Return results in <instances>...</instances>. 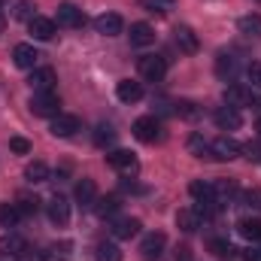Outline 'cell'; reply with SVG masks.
Instances as JSON below:
<instances>
[{"label": "cell", "mask_w": 261, "mask_h": 261, "mask_svg": "<svg viewBox=\"0 0 261 261\" xmlns=\"http://www.w3.org/2000/svg\"><path fill=\"white\" fill-rule=\"evenodd\" d=\"M15 206L21 210V216H37V210H40V200H37V197L21 195V197H18V203H15Z\"/></svg>", "instance_id": "cell-38"}, {"label": "cell", "mask_w": 261, "mask_h": 261, "mask_svg": "<svg viewBox=\"0 0 261 261\" xmlns=\"http://www.w3.org/2000/svg\"><path fill=\"white\" fill-rule=\"evenodd\" d=\"M164 246H167V237H164L161 231H152V234L143 237V243H140V255H143L146 261H158L161 258V252H164Z\"/></svg>", "instance_id": "cell-5"}, {"label": "cell", "mask_w": 261, "mask_h": 261, "mask_svg": "<svg viewBox=\"0 0 261 261\" xmlns=\"http://www.w3.org/2000/svg\"><path fill=\"white\" fill-rule=\"evenodd\" d=\"M240 155H243L246 161H255V164H258L261 161V143H243V146H240Z\"/></svg>", "instance_id": "cell-39"}, {"label": "cell", "mask_w": 261, "mask_h": 261, "mask_svg": "<svg viewBox=\"0 0 261 261\" xmlns=\"http://www.w3.org/2000/svg\"><path fill=\"white\" fill-rule=\"evenodd\" d=\"M12 61H15V67H21V70H34L37 61H40V52L31 43H18L12 49Z\"/></svg>", "instance_id": "cell-12"}, {"label": "cell", "mask_w": 261, "mask_h": 261, "mask_svg": "<svg viewBox=\"0 0 261 261\" xmlns=\"http://www.w3.org/2000/svg\"><path fill=\"white\" fill-rule=\"evenodd\" d=\"M140 6H143L146 12H158V15H167V12L176 6V0H140Z\"/></svg>", "instance_id": "cell-34"}, {"label": "cell", "mask_w": 261, "mask_h": 261, "mask_svg": "<svg viewBox=\"0 0 261 261\" xmlns=\"http://www.w3.org/2000/svg\"><path fill=\"white\" fill-rule=\"evenodd\" d=\"M34 9H37V6H34V0H18V3H15V9H12V15H15L18 21H31V18L37 15Z\"/></svg>", "instance_id": "cell-35"}, {"label": "cell", "mask_w": 261, "mask_h": 261, "mask_svg": "<svg viewBox=\"0 0 261 261\" xmlns=\"http://www.w3.org/2000/svg\"><path fill=\"white\" fill-rule=\"evenodd\" d=\"M18 219H21V210H18L15 203H3V206H0V225H3V228H15Z\"/></svg>", "instance_id": "cell-31"}, {"label": "cell", "mask_w": 261, "mask_h": 261, "mask_svg": "<svg viewBox=\"0 0 261 261\" xmlns=\"http://www.w3.org/2000/svg\"><path fill=\"white\" fill-rule=\"evenodd\" d=\"M173 43H176V49H179L182 55H197V49H200V40H197V34L189 24H179V28L173 31Z\"/></svg>", "instance_id": "cell-6"}, {"label": "cell", "mask_w": 261, "mask_h": 261, "mask_svg": "<svg viewBox=\"0 0 261 261\" xmlns=\"http://www.w3.org/2000/svg\"><path fill=\"white\" fill-rule=\"evenodd\" d=\"M55 70L52 67H34L31 70V79H28V85L34 88V91H55Z\"/></svg>", "instance_id": "cell-9"}, {"label": "cell", "mask_w": 261, "mask_h": 261, "mask_svg": "<svg viewBox=\"0 0 261 261\" xmlns=\"http://www.w3.org/2000/svg\"><path fill=\"white\" fill-rule=\"evenodd\" d=\"M70 249H73V243H67V240L52 243V246H46V249L40 252V261H67L70 258Z\"/></svg>", "instance_id": "cell-25"}, {"label": "cell", "mask_w": 261, "mask_h": 261, "mask_svg": "<svg viewBox=\"0 0 261 261\" xmlns=\"http://www.w3.org/2000/svg\"><path fill=\"white\" fill-rule=\"evenodd\" d=\"M213 122H216L222 130H237L240 125H243L240 110H234V107H219V110L213 113Z\"/></svg>", "instance_id": "cell-13"}, {"label": "cell", "mask_w": 261, "mask_h": 261, "mask_svg": "<svg viewBox=\"0 0 261 261\" xmlns=\"http://www.w3.org/2000/svg\"><path fill=\"white\" fill-rule=\"evenodd\" d=\"M176 116H182V119H197L195 103H189V100H179V103H176Z\"/></svg>", "instance_id": "cell-42"}, {"label": "cell", "mask_w": 261, "mask_h": 261, "mask_svg": "<svg viewBox=\"0 0 261 261\" xmlns=\"http://www.w3.org/2000/svg\"><path fill=\"white\" fill-rule=\"evenodd\" d=\"M9 149H12L15 155H28V152H31V143H28L24 137H12V140H9Z\"/></svg>", "instance_id": "cell-41"}, {"label": "cell", "mask_w": 261, "mask_h": 261, "mask_svg": "<svg viewBox=\"0 0 261 261\" xmlns=\"http://www.w3.org/2000/svg\"><path fill=\"white\" fill-rule=\"evenodd\" d=\"M240 234L252 243H261V219H240Z\"/></svg>", "instance_id": "cell-28"}, {"label": "cell", "mask_w": 261, "mask_h": 261, "mask_svg": "<svg viewBox=\"0 0 261 261\" xmlns=\"http://www.w3.org/2000/svg\"><path fill=\"white\" fill-rule=\"evenodd\" d=\"M237 70H240V64H237V58H234L231 52H222V55L216 58V76H219V79L231 82V79L237 76Z\"/></svg>", "instance_id": "cell-20"}, {"label": "cell", "mask_w": 261, "mask_h": 261, "mask_svg": "<svg viewBox=\"0 0 261 261\" xmlns=\"http://www.w3.org/2000/svg\"><path fill=\"white\" fill-rule=\"evenodd\" d=\"M246 261H261V252L258 249H249V252H246Z\"/></svg>", "instance_id": "cell-44"}, {"label": "cell", "mask_w": 261, "mask_h": 261, "mask_svg": "<svg viewBox=\"0 0 261 261\" xmlns=\"http://www.w3.org/2000/svg\"><path fill=\"white\" fill-rule=\"evenodd\" d=\"M210 155L219 158V161H231V158L240 155V143L231 140V137H216V140L210 143Z\"/></svg>", "instance_id": "cell-7"}, {"label": "cell", "mask_w": 261, "mask_h": 261, "mask_svg": "<svg viewBox=\"0 0 261 261\" xmlns=\"http://www.w3.org/2000/svg\"><path fill=\"white\" fill-rule=\"evenodd\" d=\"M189 152H192L195 158H213V155H210V143H206L200 134H192V137H189Z\"/></svg>", "instance_id": "cell-33"}, {"label": "cell", "mask_w": 261, "mask_h": 261, "mask_svg": "<svg viewBox=\"0 0 261 261\" xmlns=\"http://www.w3.org/2000/svg\"><path fill=\"white\" fill-rule=\"evenodd\" d=\"M200 222H203V216H200V210L197 206H186V210H179L176 213V228L179 231H197L200 228Z\"/></svg>", "instance_id": "cell-17"}, {"label": "cell", "mask_w": 261, "mask_h": 261, "mask_svg": "<svg viewBox=\"0 0 261 261\" xmlns=\"http://www.w3.org/2000/svg\"><path fill=\"white\" fill-rule=\"evenodd\" d=\"M130 46H152L155 43V28L152 24H146V21H137V24H130Z\"/></svg>", "instance_id": "cell-19"}, {"label": "cell", "mask_w": 261, "mask_h": 261, "mask_svg": "<svg viewBox=\"0 0 261 261\" xmlns=\"http://www.w3.org/2000/svg\"><path fill=\"white\" fill-rule=\"evenodd\" d=\"M210 189H213V203H228L237 195V182L234 179H216V182H210Z\"/></svg>", "instance_id": "cell-24"}, {"label": "cell", "mask_w": 261, "mask_h": 261, "mask_svg": "<svg viewBox=\"0 0 261 261\" xmlns=\"http://www.w3.org/2000/svg\"><path fill=\"white\" fill-rule=\"evenodd\" d=\"M225 103L240 110V107H252V88L246 85H228L225 88Z\"/></svg>", "instance_id": "cell-14"}, {"label": "cell", "mask_w": 261, "mask_h": 261, "mask_svg": "<svg viewBox=\"0 0 261 261\" xmlns=\"http://www.w3.org/2000/svg\"><path fill=\"white\" fill-rule=\"evenodd\" d=\"M116 140V130H113V125H97V130H94V143L103 149V146H110Z\"/></svg>", "instance_id": "cell-36"}, {"label": "cell", "mask_w": 261, "mask_h": 261, "mask_svg": "<svg viewBox=\"0 0 261 261\" xmlns=\"http://www.w3.org/2000/svg\"><path fill=\"white\" fill-rule=\"evenodd\" d=\"M122 28H125V21H122V15H119V12H103V15H97V18H94V31H97V34H103V37H119V34H122Z\"/></svg>", "instance_id": "cell-8"}, {"label": "cell", "mask_w": 261, "mask_h": 261, "mask_svg": "<svg viewBox=\"0 0 261 261\" xmlns=\"http://www.w3.org/2000/svg\"><path fill=\"white\" fill-rule=\"evenodd\" d=\"M258 130H261V119H258Z\"/></svg>", "instance_id": "cell-46"}, {"label": "cell", "mask_w": 261, "mask_h": 261, "mask_svg": "<svg viewBox=\"0 0 261 261\" xmlns=\"http://www.w3.org/2000/svg\"><path fill=\"white\" fill-rule=\"evenodd\" d=\"M134 137L140 140V143H158L164 134H161V122L155 119V116H140L137 122H134Z\"/></svg>", "instance_id": "cell-4"}, {"label": "cell", "mask_w": 261, "mask_h": 261, "mask_svg": "<svg viewBox=\"0 0 261 261\" xmlns=\"http://www.w3.org/2000/svg\"><path fill=\"white\" fill-rule=\"evenodd\" d=\"M3 28H6V21H3V15H0V31H3Z\"/></svg>", "instance_id": "cell-45"}, {"label": "cell", "mask_w": 261, "mask_h": 261, "mask_svg": "<svg viewBox=\"0 0 261 261\" xmlns=\"http://www.w3.org/2000/svg\"><path fill=\"white\" fill-rule=\"evenodd\" d=\"M94 213L100 216V219H113L116 213H119V197H100V200H94Z\"/></svg>", "instance_id": "cell-26"}, {"label": "cell", "mask_w": 261, "mask_h": 261, "mask_svg": "<svg viewBox=\"0 0 261 261\" xmlns=\"http://www.w3.org/2000/svg\"><path fill=\"white\" fill-rule=\"evenodd\" d=\"M94 258H97V261H122V249H119L116 243L100 240V243H97V249H94Z\"/></svg>", "instance_id": "cell-29"}, {"label": "cell", "mask_w": 261, "mask_h": 261, "mask_svg": "<svg viewBox=\"0 0 261 261\" xmlns=\"http://www.w3.org/2000/svg\"><path fill=\"white\" fill-rule=\"evenodd\" d=\"M73 197H76L79 206H94V200H97V186H94V179H79Z\"/></svg>", "instance_id": "cell-22"}, {"label": "cell", "mask_w": 261, "mask_h": 261, "mask_svg": "<svg viewBox=\"0 0 261 261\" xmlns=\"http://www.w3.org/2000/svg\"><path fill=\"white\" fill-rule=\"evenodd\" d=\"M46 210H49V219H52V225L64 228L67 222H70V200H67L64 195H55L49 203H46Z\"/></svg>", "instance_id": "cell-10"}, {"label": "cell", "mask_w": 261, "mask_h": 261, "mask_svg": "<svg viewBox=\"0 0 261 261\" xmlns=\"http://www.w3.org/2000/svg\"><path fill=\"white\" fill-rule=\"evenodd\" d=\"M243 200H246V206H252V210L261 213V189H249V192L243 195Z\"/></svg>", "instance_id": "cell-43"}, {"label": "cell", "mask_w": 261, "mask_h": 261, "mask_svg": "<svg viewBox=\"0 0 261 261\" xmlns=\"http://www.w3.org/2000/svg\"><path fill=\"white\" fill-rule=\"evenodd\" d=\"M55 21L61 24V28H82L85 24V15H82V9H76L73 3H61L58 6V12H55Z\"/></svg>", "instance_id": "cell-11"}, {"label": "cell", "mask_w": 261, "mask_h": 261, "mask_svg": "<svg viewBox=\"0 0 261 261\" xmlns=\"http://www.w3.org/2000/svg\"><path fill=\"white\" fill-rule=\"evenodd\" d=\"M28 31H31V37L34 40H52L55 37V21L52 18H43V15H34L31 21H28Z\"/></svg>", "instance_id": "cell-16"}, {"label": "cell", "mask_w": 261, "mask_h": 261, "mask_svg": "<svg viewBox=\"0 0 261 261\" xmlns=\"http://www.w3.org/2000/svg\"><path fill=\"white\" fill-rule=\"evenodd\" d=\"M206 249L213 252V255H219V258H225V255H231L234 249H231V243L228 240H222V237H213L210 243H206Z\"/></svg>", "instance_id": "cell-37"}, {"label": "cell", "mask_w": 261, "mask_h": 261, "mask_svg": "<svg viewBox=\"0 0 261 261\" xmlns=\"http://www.w3.org/2000/svg\"><path fill=\"white\" fill-rule=\"evenodd\" d=\"M189 192L195 197L197 203H213V189H210V182H203V179H195L192 186H189Z\"/></svg>", "instance_id": "cell-32"}, {"label": "cell", "mask_w": 261, "mask_h": 261, "mask_svg": "<svg viewBox=\"0 0 261 261\" xmlns=\"http://www.w3.org/2000/svg\"><path fill=\"white\" fill-rule=\"evenodd\" d=\"M237 28H240V34L261 40V15H243V18L237 21Z\"/></svg>", "instance_id": "cell-27"}, {"label": "cell", "mask_w": 261, "mask_h": 261, "mask_svg": "<svg viewBox=\"0 0 261 261\" xmlns=\"http://www.w3.org/2000/svg\"><path fill=\"white\" fill-rule=\"evenodd\" d=\"M116 97H119L122 103H137V100L143 97V85L134 82V79H122V82L116 85Z\"/></svg>", "instance_id": "cell-21"}, {"label": "cell", "mask_w": 261, "mask_h": 261, "mask_svg": "<svg viewBox=\"0 0 261 261\" xmlns=\"http://www.w3.org/2000/svg\"><path fill=\"white\" fill-rule=\"evenodd\" d=\"M28 107H31V113L40 116V119H55V116H61V97H58L55 91H34L31 100H28Z\"/></svg>", "instance_id": "cell-1"}, {"label": "cell", "mask_w": 261, "mask_h": 261, "mask_svg": "<svg viewBox=\"0 0 261 261\" xmlns=\"http://www.w3.org/2000/svg\"><path fill=\"white\" fill-rule=\"evenodd\" d=\"M137 70H140V76H143L146 82H161L164 73H167V61H164L161 55H143V58L137 61Z\"/></svg>", "instance_id": "cell-3"}, {"label": "cell", "mask_w": 261, "mask_h": 261, "mask_svg": "<svg viewBox=\"0 0 261 261\" xmlns=\"http://www.w3.org/2000/svg\"><path fill=\"white\" fill-rule=\"evenodd\" d=\"M140 219H130V216H125V219H116L113 222V237H119V240H130V237H137L140 234Z\"/></svg>", "instance_id": "cell-23"}, {"label": "cell", "mask_w": 261, "mask_h": 261, "mask_svg": "<svg viewBox=\"0 0 261 261\" xmlns=\"http://www.w3.org/2000/svg\"><path fill=\"white\" fill-rule=\"evenodd\" d=\"M0 6H3V0H0Z\"/></svg>", "instance_id": "cell-47"}, {"label": "cell", "mask_w": 261, "mask_h": 261, "mask_svg": "<svg viewBox=\"0 0 261 261\" xmlns=\"http://www.w3.org/2000/svg\"><path fill=\"white\" fill-rule=\"evenodd\" d=\"M24 179H28V182H46V179H49V167H46L43 161H31V164L24 167Z\"/></svg>", "instance_id": "cell-30"}, {"label": "cell", "mask_w": 261, "mask_h": 261, "mask_svg": "<svg viewBox=\"0 0 261 261\" xmlns=\"http://www.w3.org/2000/svg\"><path fill=\"white\" fill-rule=\"evenodd\" d=\"M79 128H82V125H79V119H76V116H67V113L55 116V119H52V125H49L52 137H73Z\"/></svg>", "instance_id": "cell-15"}, {"label": "cell", "mask_w": 261, "mask_h": 261, "mask_svg": "<svg viewBox=\"0 0 261 261\" xmlns=\"http://www.w3.org/2000/svg\"><path fill=\"white\" fill-rule=\"evenodd\" d=\"M107 164H110L116 173H122V176H137V170H140L137 155L128 152V149H116V152H110V155H107Z\"/></svg>", "instance_id": "cell-2"}, {"label": "cell", "mask_w": 261, "mask_h": 261, "mask_svg": "<svg viewBox=\"0 0 261 261\" xmlns=\"http://www.w3.org/2000/svg\"><path fill=\"white\" fill-rule=\"evenodd\" d=\"M28 252V240L18 237V234H3L0 237V255H24Z\"/></svg>", "instance_id": "cell-18"}, {"label": "cell", "mask_w": 261, "mask_h": 261, "mask_svg": "<svg viewBox=\"0 0 261 261\" xmlns=\"http://www.w3.org/2000/svg\"><path fill=\"white\" fill-rule=\"evenodd\" d=\"M246 79H249L252 88H261V61H252L246 67Z\"/></svg>", "instance_id": "cell-40"}]
</instances>
